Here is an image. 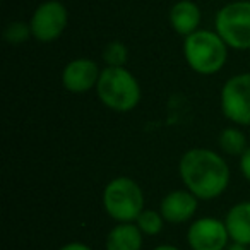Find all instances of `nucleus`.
I'll use <instances>...</instances> for the list:
<instances>
[{
    "label": "nucleus",
    "mask_w": 250,
    "mask_h": 250,
    "mask_svg": "<svg viewBox=\"0 0 250 250\" xmlns=\"http://www.w3.org/2000/svg\"><path fill=\"white\" fill-rule=\"evenodd\" d=\"M178 173L185 188L201 201H212L228 188L229 167L212 149L194 147L182 154Z\"/></svg>",
    "instance_id": "nucleus-1"
},
{
    "label": "nucleus",
    "mask_w": 250,
    "mask_h": 250,
    "mask_svg": "<svg viewBox=\"0 0 250 250\" xmlns=\"http://www.w3.org/2000/svg\"><path fill=\"white\" fill-rule=\"evenodd\" d=\"M100 101L118 113L134 110L141 101V86L130 70L125 67H104L96 84Z\"/></svg>",
    "instance_id": "nucleus-2"
},
{
    "label": "nucleus",
    "mask_w": 250,
    "mask_h": 250,
    "mask_svg": "<svg viewBox=\"0 0 250 250\" xmlns=\"http://www.w3.org/2000/svg\"><path fill=\"white\" fill-rule=\"evenodd\" d=\"M184 57L188 67L201 76H214L228 59V45L216 31L199 29L185 38Z\"/></svg>",
    "instance_id": "nucleus-3"
},
{
    "label": "nucleus",
    "mask_w": 250,
    "mask_h": 250,
    "mask_svg": "<svg viewBox=\"0 0 250 250\" xmlns=\"http://www.w3.org/2000/svg\"><path fill=\"white\" fill-rule=\"evenodd\" d=\"M103 208L115 221L134 223L144 211L143 188L129 177L113 178L103 190Z\"/></svg>",
    "instance_id": "nucleus-4"
},
{
    "label": "nucleus",
    "mask_w": 250,
    "mask_h": 250,
    "mask_svg": "<svg viewBox=\"0 0 250 250\" xmlns=\"http://www.w3.org/2000/svg\"><path fill=\"white\" fill-rule=\"evenodd\" d=\"M214 29L233 50H250V0L223 5L214 18Z\"/></svg>",
    "instance_id": "nucleus-5"
},
{
    "label": "nucleus",
    "mask_w": 250,
    "mask_h": 250,
    "mask_svg": "<svg viewBox=\"0 0 250 250\" xmlns=\"http://www.w3.org/2000/svg\"><path fill=\"white\" fill-rule=\"evenodd\" d=\"M221 111L236 125H250V72L229 77L221 89Z\"/></svg>",
    "instance_id": "nucleus-6"
},
{
    "label": "nucleus",
    "mask_w": 250,
    "mask_h": 250,
    "mask_svg": "<svg viewBox=\"0 0 250 250\" xmlns=\"http://www.w3.org/2000/svg\"><path fill=\"white\" fill-rule=\"evenodd\" d=\"M69 22V11L59 0H46L35 9L31 16L33 38L40 43H52L62 36Z\"/></svg>",
    "instance_id": "nucleus-7"
},
{
    "label": "nucleus",
    "mask_w": 250,
    "mask_h": 250,
    "mask_svg": "<svg viewBox=\"0 0 250 250\" xmlns=\"http://www.w3.org/2000/svg\"><path fill=\"white\" fill-rule=\"evenodd\" d=\"M187 242L192 250H225L228 247L229 235L225 221L208 216L195 219L188 226Z\"/></svg>",
    "instance_id": "nucleus-8"
},
{
    "label": "nucleus",
    "mask_w": 250,
    "mask_h": 250,
    "mask_svg": "<svg viewBox=\"0 0 250 250\" xmlns=\"http://www.w3.org/2000/svg\"><path fill=\"white\" fill-rule=\"evenodd\" d=\"M100 67L91 59H74L63 67L62 84L70 93H87L96 87L100 79Z\"/></svg>",
    "instance_id": "nucleus-9"
},
{
    "label": "nucleus",
    "mask_w": 250,
    "mask_h": 250,
    "mask_svg": "<svg viewBox=\"0 0 250 250\" xmlns=\"http://www.w3.org/2000/svg\"><path fill=\"white\" fill-rule=\"evenodd\" d=\"M197 204L199 199L190 190L180 188V190H171L161 199L160 212L167 223L180 225V223L188 221L195 214Z\"/></svg>",
    "instance_id": "nucleus-10"
},
{
    "label": "nucleus",
    "mask_w": 250,
    "mask_h": 250,
    "mask_svg": "<svg viewBox=\"0 0 250 250\" xmlns=\"http://www.w3.org/2000/svg\"><path fill=\"white\" fill-rule=\"evenodd\" d=\"M170 26L177 35L187 38L188 35L199 31L201 24V9L192 0H178L177 4L171 5L170 14Z\"/></svg>",
    "instance_id": "nucleus-11"
},
{
    "label": "nucleus",
    "mask_w": 250,
    "mask_h": 250,
    "mask_svg": "<svg viewBox=\"0 0 250 250\" xmlns=\"http://www.w3.org/2000/svg\"><path fill=\"white\" fill-rule=\"evenodd\" d=\"M225 225L231 242L250 245V201L235 204L226 212Z\"/></svg>",
    "instance_id": "nucleus-12"
},
{
    "label": "nucleus",
    "mask_w": 250,
    "mask_h": 250,
    "mask_svg": "<svg viewBox=\"0 0 250 250\" xmlns=\"http://www.w3.org/2000/svg\"><path fill=\"white\" fill-rule=\"evenodd\" d=\"M143 231L136 223H118L110 229L104 242L106 250H141L143 249Z\"/></svg>",
    "instance_id": "nucleus-13"
},
{
    "label": "nucleus",
    "mask_w": 250,
    "mask_h": 250,
    "mask_svg": "<svg viewBox=\"0 0 250 250\" xmlns=\"http://www.w3.org/2000/svg\"><path fill=\"white\" fill-rule=\"evenodd\" d=\"M218 144H219V149L225 154H229V156H242L247 147H249L247 146L245 134L240 129H236V127H226V129H223L218 137Z\"/></svg>",
    "instance_id": "nucleus-14"
},
{
    "label": "nucleus",
    "mask_w": 250,
    "mask_h": 250,
    "mask_svg": "<svg viewBox=\"0 0 250 250\" xmlns=\"http://www.w3.org/2000/svg\"><path fill=\"white\" fill-rule=\"evenodd\" d=\"M136 225L143 231V235L147 236H156L161 233L165 225V218L161 216L160 211H153V209H144L136 219Z\"/></svg>",
    "instance_id": "nucleus-15"
},
{
    "label": "nucleus",
    "mask_w": 250,
    "mask_h": 250,
    "mask_svg": "<svg viewBox=\"0 0 250 250\" xmlns=\"http://www.w3.org/2000/svg\"><path fill=\"white\" fill-rule=\"evenodd\" d=\"M127 46L120 42H111L104 46L103 60L106 62V67H124L127 62Z\"/></svg>",
    "instance_id": "nucleus-16"
},
{
    "label": "nucleus",
    "mask_w": 250,
    "mask_h": 250,
    "mask_svg": "<svg viewBox=\"0 0 250 250\" xmlns=\"http://www.w3.org/2000/svg\"><path fill=\"white\" fill-rule=\"evenodd\" d=\"M33 36L31 33V26L26 24L22 21H14V22H9L4 29V38L7 43L11 45H22L26 40Z\"/></svg>",
    "instance_id": "nucleus-17"
},
{
    "label": "nucleus",
    "mask_w": 250,
    "mask_h": 250,
    "mask_svg": "<svg viewBox=\"0 0 250 250\" xmlns=\"http://www.w3.org/2000/svg\"><path fill=\"white\" fill-rule=\"evenodd\" d=\"M240 171L250 182V146L245 149V153L240 156Z\"/></svg>",
    "instance_id": "nucleus-18"
},
{
    "label": "nucleus",
    "mask_w": 250,
    "mask_h": 250,
    "mask_svg": "<svg viewBox=\"0 0 250 250\" xmlns=\"http://www.w3.org/2000/svg\"><path fill=\"white\" fill-rule=\"evenodd\" d=\"M59 250H93L89 245H86V243L83 242H70V243H65V245H62Z\"/></svg>",
    "instance_id": "nucleus-19"
},
{
    "label": "nucleus",
    "mask_w": 250,
    "mask_h": 250,
    "mask_svg": "<svg viewBox=\"0 0 250 250\" xmlns=\"http://www.w3.org/2000/svg\"><path fill=\"white\" fill-rule=\"evenodd\" d=\"M225 250H249V245H242V243L231 242Z\"/></svg>",
    "instance_id": "nucleus-20"
},
{
    "label": "nucleus",
    "mask_w": 250,
    "mask_h": 250,
    "mask_svg": "<svg viewBox=\"0 0 250 250\" xmlns=\"http://www.w3.org/2000/svg\"><path fill=\"white\" fill-rule=\"evenodd\" d=\"M153 250H180V249L175 245H158L156 249H153Z\"/></svg>",
    "instance_id": "nucleus-21"
}]
</instances>
